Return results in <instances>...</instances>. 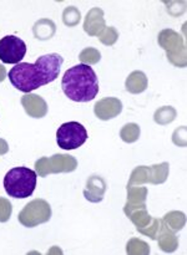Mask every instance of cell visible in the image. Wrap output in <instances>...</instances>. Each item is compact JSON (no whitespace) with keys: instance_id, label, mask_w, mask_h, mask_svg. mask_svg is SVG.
Returning a JSON list of instances; mask_svg holds the SVG:
<instances>
[{"instance_id":"obj_16","label":"cell","mask_w":187,"mask_h":255,"mask_svg":"<svg viewBox=\"0 0 187 255\" xmlns=\"http://www.w3.org/2000/svg\"><path fill=\"white\" fill-rule=\"evenodd\" d=\"M126 90L131 94H141L147 89V77L144 72L134 71L126 79Z\"/></svg>"},{"instance_id":"obj_4","label":"cell","mask_w":187,"mask_h":255,"mask_svg":"<svg viewBox=\"0 0 187 255\" xmlns=\"http://www.w3.org/2000/svg\"><path fill=\"white\" fill-rule=\"evenodd\" d=\"M87 139V131L79 122H66L56 132V143L60 148L71 151L81 147Z\"/></svg>"},{"instance_id":"obj_5","label":"cell","mask_w":187,"mask_h":255,"mask_svg":"<svg viewBox=\"0 0 187 255\" xmlns=\"http://www.w3.org/2000/svg\"><path fill=\"white\" fill-rule=\"evenodd\" d=\"M51 218V207L44 199H34L24 207L19 213L20 223L26 228H34L42 223H46Z\"/></svg>"},{"instance_id":"obj_22","label":"cell","mask_w":187,"mask_h":255,"mask_svg":"<svg viewBox=\"0 0 187 255\" xmlns=\"http://www.w3.org/2000/svg\"><path fill=\"white\" fill-rule=\"evenodd\" d=\"M101 59V55L94 47H87L80 54V60L82 62H90V64H96Z\"/></svg>"},{"instance_id":"obj_18","label":"cell","mask_w":187,"mask_h":255,"mask_svg":"<svg viewBox=\"0 0 187 255\" xmlns=\"http://www.w3.org/2000/svg\"><path fill=\"white\" fill-rule=\"evenodd\" d=\"M35 26L41 27V31H40V29H34L35 36L39 40H47L49 37H51L55 32V25L54 22L50 21V20H40V21H37L36 24H35Z\"/></svg>"},{"instance_id":"obj_23","label":"cell","mask_w":187,"mask_h":255,"mask_svg":"<svg viewBox=\"0 0 187 255\" xmlns=\"http://www.w3.org/2000/svg\"><path fill=\"white\" fill-rule=\"evenodd\" d=\"M117 36H119V34L115 30V27H105L104 31L99 35V39L105 45H112L116 42Z\"/></svg>"},{"instance_id":"obj_14","label":"cell","mask_w":187,"mask_h":255,"mask_svg":"<svg viewBox=\"0 0 187 255\" xmlns=\"http://www.w3.org/2000/svg\"><path fill=\"white\" fill-rule=\"evenodd\" d=\"M104 11L101 9H92L91 11L87 12L86 19H85L84 29L91 36H99L105 30V20H104Z\"/></svg>"},{"instance_id":"obj_25","label":"cell","mask_w":187,"mask_h":255,"mask_svg":"<svg viewBox=\"0 0 187 255\" xmlns=\"http://www.w3.org/2000/svg\"><path fill=\"white\" fill-rule=\"evenodd\" d=\"M11 212L12 207L10 204V202L7 199L0 197V222L5 223V222L9 221L10 216H11Z\"/></svg>"},{"instance_id":"obj_17","label":"cell","mask_w":187,"mask_h":255,"mask_svg":"<svg viewBox=\"0 0 187 255\" xmlns=\"http://www.w3.org/2000/svg\"><path fill=\"white\" fill-rule=\"evenodd\" d=\"M129 218L131 219L132 223L137 227V231L142 228H146L147 226L151 224V221H152V217H150V214L147 213L146 208H140V209H136V211L131 212Z\"/></svg>"},{"instance_id":"obj_12","label":"cell","mask_w":187,"mask_h":255,"mask_svg":"<svg viewBox=\"0 0 187 255\" xmlns=\"http://www.w3.org/2000/svg\"><path fill=\"white\" fill-rule=\"evenodd\" d=\"M105 191H106V182L99 176H92L87 179L86 188L84 189L85 198L92 203H99L104 199Z\"/></svg>"},{"instance_id":"obj_15","label":"cell","mask_w":187,"mask_h":255,"mask_svg":"<svg viewBox=\"0 0 187 255\" xmlns=\"http://www.w3.org/2000/svg\"><path fill=\"white\" fill-rule=\"evenodd\" d=\"M157 239H159L160 248L164 252H166V253H172V252L176 251L177 246H179L176 237L170 231L169 227L164 223V221L161 223V228H160V233L157 236Z\"/></svg>"},{"instance_id":"obj_20","label":"cell","mask_w":187,"mask_h":255,"mask_svg":"<svg viewBox=\"0 0 187 255\" xmlns=\"http://www.w3.org/2000/svg\"><path fill=\"white\" fill-rule=\"evenodd\" d=\"M175 117H176V111L171 106L162 107L155 112V122L160 125L170 124V122L174 121Z\"/></svg>"},{"instance_id":"obj_9","label":"cell","mask_w":187,"mask_h":255,"mask_svg":"<svg viewBox=\"0 0 187 255\" xmlns=\"http://www.w3.org/2000/svg\"><path fill=\"white\" fill-rule=\"evenodd\" d=\"M26 54V45L15 35L0 39V60L4 64H19Z\"/></svg>"},{"instance_id":"obj_27","label":"cell","mask_w":187,"mask_h":255,"mask_svg":"<svg viewBox=\"0 0 187 255\" xmlns=\"http://www.w3.org/2000/svg\"><path fill=\"white\" fill-rule=\"evenodd\" d=\"M5 76H6V71H5V67L2 65H0V82L4 81Z\"/></svg>"},{"instance_id":"obj_24","label":"cell","mask_w":187,"mask_h":255,"mask_svg":"<svg viewBox=\"0 0 187 255\" xmlns=\"http://www.w3.org/2000/svg\"><path fill=\"white\" fill-rule=\"evenodd\" d=\"M80 20V12L77 11L76 7L70 6L66 7L64 11V22H66L67 26H74L79 22Z\"/></svg>"},{"instance_id":"obj_26","label":"cell","mask_w":187,"mask_h":255,"mask_svg":"<svg viewBox=\"0 0 187 255\" xmlns=\"http://www.w3.org/2000/svg\"><path fill=\"white\" fill-rule=\"evenodd\" d=\"M7 149H9V147H7L6 142L2 138H0V154H5L7 152Z\"/></svg>"},{"instance_id":"obj_13","label":"cell","mask_w":187,"mask_h":255,"mask_svg":"<svg viewBox=\"0 0 187 255\" xmlns=\"http://www.w3.org/2000/svg\"><path fill=\"white\" fill-rule=\"evenodd\" d=\"M147 197V188L141 187V188H134V187H127V203L125 206V214L127 217L131 214V212L136 211L140 208H146V201Z\"/></svg>"},{"instance_id":"obj_10","label":"cell","mask_w":187,"mask_h":255,"mask_svg":"<svg viewBox=\"0 0 187 255\" xmlns=\"http://www.w3.org/2000/svg\"><path fill=\"white\" fill-rule=\"evenodd\" d=\"M95 115L97 119L107 121L119 116L122 111V104L116 97H106L95 104Z\"/></svg>"},{"instance_id":"obj_6","label":"cell","mask_w":187,"mask_h":255,"mask_svg":"<svg viewBox=\"0 0 187 255\" xmlns=\"http://www.w3.org/2000/svg\"><path fill=\"white\" fill-rule=\"evenodd\" d=\"M77 167V161L70 154H54L52 157H42L35 162V168L40 177H46L49 173L60 172H74Z\"/></svg>"},{"instance_id":"obj_21","label":"cell","mask_w":187,"mask_h":255,"mask_svg":"<svg viewBox=\"0 0 187 255\" xmlns=\"http://www.w3.org/2000/svg\"><path fill=\"white\" fill-rule=\"evenodd\" d=\"M120 136L127 143H132V142H136L137 138L140 136V127L136 124H127L122 127V129L120 131Z\"/></svg>"},{"instance_id":"obj_2","label":"cell","mask_w":187,"mask_h":255,"mask_svg":"<svg viewBox=\"0 0 187 255\" xmlns=\"http://www.w3.org/2000/svg\"><path fill=\"white\" fill-rule=\"evenodd\" d=\"M61 89L71 101L90 102L99 94V80L91 66L79 64L65 72Z\"/></svg>"},{"instance_id":"obj_19","label":"cell","mask_w":187,"mask_h":255,"mask_svg":"<svg viewBox=\"0 0 187 255\" xmlns=\"http://www.w3.org/2000/svg\"><path fill=\"white\" fill-rule=\"evenodd\" d=\"M185 214L179 212H171L167 213L164 218V223L171 228L172 232H179L185 226Z\"/></svg>"},{"instance_id":"obj_7","label":"cell","mask_w":187,"mask_h":255,"mask_svg":"<svg viewBox=\"0 0 187 255\" xmlns=\"http://www.w3.org/2000/svg\"><path fill=\"white\" fill-rule=\"evenodd\" d=\"M159 44L160 46L164 47L167 52V57L169 61L176 66L185 67L184 65L180 62V56L181 59H186V51H185V44L182 37L180 36L177 32L174 30L166 29L164 31L160 32L159 35Z\"/></svg>"},{"instance_id":"obj_1","label":"cell","mask_w":187,"mask_h":255,"mask_svg":"<svg viewBox=\"0 0 187 255\" xmlns=\"http://www.w3.org/2000/svg\"><path fill=\"white\" fill-rule=\"evenodd\" d=\"M64 59L59 54H47L37 57L34 64L19 62L9 71L10 82L16 90L30 94L59 77Z\"/></svg>"},{"instance_id":"obj_8","label":"cell","mask_w":187,"mask_h":255,"mask_svg":"<svg viewBox=\"0 0 187 255\" xmlns=\"http://www.w3.org/2000/svg\"><path fill=\"white\" fill-rule=\"evenodd\" d=\"M169 176V163L164 162L161 164H154L152 167H137L131 174L127 187H131L136 183H150L160 184L164 183Z\"/></svg>"},{"instance_id":"obj_11","label":"cell","mask_w":187,"mask_h":255,"mask_svg":"<svg viewBox=\"0 0 187 255\" xmlns=\"http://www.w3.org/2000/svg\"><path fill=\"white\" fill-rule=\"evenodd\" d=\"M21 105L26 114L34 119H41L46 115L47 105L41 96L35 94H26L21 97Z\"/></svg>"},{"instance_id":"obj_3","label":"cell","mask_w":187,"mask_h":255,"mask_svg":"<svg viewBox=\"0 0 187 255\" xmlns=\"http://www.w3.org/2000/svg\"><path fill=\"white\" fill-rule=\"evenodd\" d=\"M36 173L26 167L11 168L4 177V188L7 196L15 199L27 198L36 187Z\"/></svg>"}]
</instances>
